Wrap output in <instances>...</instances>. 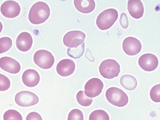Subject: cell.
I'll return each mask as SVG.
<instances>
[{"label":"cell","mask_w":160,"mask_h":120,"mask_svg":"<svg viewBox=\"0 0 160 120\" xmlns=\"http://www.w3.org/2000/svg\"><path fill=\"white\" fill-rule=\"evenodd\" d=\"M50 14V10L48 5L44 2L39 1L31 7L28 14V19L32 24H39L45 22Z\"/></svg>","instance_id":"1"},{"label":"cell","mask_w":160,"mask_h":120,"mask_svg":"<svg viewBox=\"0 0 160 120\" xmlns=\"http://www.w3.org/2000/svg\"><path fill=\"white\" fill-rule=\"evenodd\" d=\"M118 17V13L116 9L114 8L106 9L98 16L96 21V24L101 30L108 29L115 22Z\"/></svg>","instance_id":"2"},{"label":"cell","mask_w":160,"mask_h":120,"mask_svg":"<svg viewBox=\"0 0 160 120\" xmlns=\"http://www.w3.org/2000/svg\"><path fill=\"white\" fill-rule=\"evenodd\" d=\"M106 98L111 104L118 107H123L128 101L127 94L119 88L112 87L108 89L105 93Z\"/></svg>","instance_id":"3"},{"label":"cell","mask_w":160,"mask_h":120,"mask_svg":"<svg viewBox=\"0 0 160 120\" xmlns=\"http://www.w3.org/2000/svg\"><path fill=\"white\" fill-rule=\"evenodd\" d=\"M99 72L104 78L111 79L118 75L120 66L115 60L108 59L103 61L99 67Z\"/></svg>","instance_id":"4"},{"label":"cell","mask_w":160,"mask_h":120,"mask_svg":"<svg viewBox=\"0 0 160 120\" xmlns=\"http://www.w3.org/2000/svg\"><path fill=\"white\" fill-rule=\"evenodd\" d=\"M33 61L40 68L44 69L51 68L54 62V58L50 52L45 50H40L34 54Z\"/></svg>","instance_id":"5"},{"label":"cell","mask_w":160,"mask_h":120,"mask_svg":"<svg viewBox=\"0 0 160 120\" xmlns=\"http://www.w3.org/2000/svg\"><path fill=\"white\" fill-rule=\"evenodd\" d=\"M85 38L86 35L82 32L72 31L64 35L63 42L64 45L68 48H76L83 43Z\"/></svg>","instance_id":"6"},{"label":"cell","mask_w":160,"mask_h":120,"mask_svg":"<svg viewBox=\"0 0 160 120\" xmlns=\"http://www.w3.org/2000/svg\"><path fill=\"white\" fill-rule=\"evenodd\" d=\"M15 101L20 106L28 107L37 104L39 101V98L36 94L32 92L22 91L16 95Z\"/></svg>","instance_id":"7"},{"label":"cell","mask_w":160,"mask_h":120,"mask_svg":"<svg viewBox=\"0 0 160 120\" xmlns=\"http://www.w3.org/2000/svg\"><path fill=\"white\" fill-rule=\"evenodd\" d=\"M103 86V83L100 79L91 78L88 81L85 85V94L89 98L96 97L101 93Z\"/></svg>","instance_id":"8"},{"label":"cell","mask_w":160,"mask_h":120,"mask_svg":"<svg viewBox=\"0 0 160 120\" xmlns=\"http://www.w3.org/2000/svg\"><path fill=\"white\" fill-rule=\"evenodd\" d=\"M0 11L2 15L8 18H13L18 16L21 11L19 4L12 0H8L1 5Z\"/></svg>","instance_id":"9"},{"label":"cell","mask_w":160,"mask_h":120,"mask_svg":"<svg viewBox=\"0 0 160 120\" xmlns=\"http://www.w3.org/2000/svg\"><path fill=\"white\" fill-rule=\"evenodd\" d=\"M122 46L124 52L129 56L135 55L138 53L142 47L139 40L132 37L125 38L123 41Z\"/></svg>","instance_id":"10"},{"label":"cell","mask_w":160,"mask_h":120,"mask_svg":"<svg viewBox=\"0 0 160 120\" xmlns=\"http://www.w3.org/2000/svg\"><path fill=\"white\" fill-rule=\"evenodd\" d=\"M138 63L143 70L148 72L155 70L157 67L158 61V58L154 54L150 53L144 54L139 58Z\"/></svg>","instance_id":"11"},{"label":"cell","mask_w":160,"mask_h":120,"mask_svg":"<svg viewBox=\"0 0 160 120\" xmlns=\"http://www.w3.org/2000/svg\"><path fill=\"white\" fill-rule=\"evenodd\" d=\"M0 67L3 70L12 74H16L21 69V66L18 62L7 56L0 58Z\"/></svg>","instance_id":"12"},{"label":"cell","mask_w":160,"mask_h":120,"mask_svg":"<svg viewBox=\"0 0 160 120\" xmlns=\"http://www.w3.org/2000/svg\"><path fill=\"white\" fill-rule=\"evenodd\" d=\"M75 67V64L72 60L65 59L61 60L58 63L56 66V71L59 75L67 77L73 73Z\"/></svg>","instance_id":"13"},{"label":"cell","mask_w":160,"mask_h":120,"mask_svg":"<svg viewBox=\"0 0 160 120\" xmlns=\"http://www.w3.org/2000/svg\"><path fill=\"white\" fill-rule=\"evenodd\" d=\"M32 43L33 39L31 35L27 32H23L18 36L16 44L19 50L26 52L30 49Z\"/></svg>","instance_id":"14"},{"label":"cell","mask_w":160,"mask_h":120,"mask_svg":"<svg viewBox=\"0 0 160 120\" xmlns=\"http://www.w3.org/2000/svg\"><path fill=\"white\" fill-rule=\"evenodd\" d=\"M23 83L29 87L36 86L39 83L40 77L38 72L33 69H28L25 71L22 76Z\"/></svg>","instance_id":"15"},{"label":"cell","mask_w":160,"mask_h":120,"mask_svg":"<svg viewBox=\"0 0 160 120\" xmlns=\"http://www.w3.org/2000/svg\"><path fill=\"white\" fill-rule=\"evenodd\" d=\"M128 9L130 14L134 18H140L143 15L144 7L143 3L140 0H128Z\"/></svg>","instance_id":"16"},{"label":"cell","mask_w":160,"mask_h":120,"mask_svg":"<svg viewBox=\"0 0 160 120\" xmlns=\"http://www.w3.org/2000/svg\"><path fill=\"white\" fill-rule=\"evenodd\" d=\"M74 3L76 9L84 13L91 12L95 7V3L93 0H74Z\"/></svg>","instance_id":"17"},{"label":"cell","mask_w":160,"mask_h":120,"mask_svg":"<svg viewBox=\"0 0 160 120\" xmlns=\"http://www.w3.org/2000/svg\"><path fill=\"white\" fill-rule=\"evenodd\" d=\"M122 86L125 89L129 90H134L137 86L136 79L130 75H124L122 76L120 79Z\"/></svg>","instance_id":"18"},{"label":"cell","mask_w":160,"mask_h":120,"mask_svg":"<svg viewBox=\"0 0 160 120\" xmlns=\"http://www.w3.org/2000/svg\"><path fill=\"white\" fill-rule=\"evenodd\" d=\"M84 51L85 43L83 42L79 47L68 48L67 53L68 55L71 58L78 59L83 55Z\"/></svg>","instance_id":"19"},{"label":"cell","mask_w":160,"mask_h":120,"mask_svg":"<svg viewBox=\"0 0 160 120\" xmlns=\"http://www.w3.org/2000/svg\"><path fill=\"white\" fill-rule=\"evenodd\" d=\"M76 99L78 102L81 105L88 107L91 105L93 100L92 98L87 97L84 91H80L76 95Z\"/></svg>","instance_id":"20"},{"label":"cell","mask_w":160,"mask_h":120,"mask_svg":"<svg viewBox=\"0 0 160 120\" xmlns=\"http://www.w3.org/2000/svg\"><path fill=\"white\" fill-rule=\"evenodd\" d=\"M89 120H109L108 114L104 110H96L90 114Z\"/></svg>","instance_id":"21"},{"label":"cell","mask_w":160,"mask_h":120,"mask_svg":"<svg viewBox=\"0 0 160 120\" xmlns=\"http://www.w3.org/2000/svg\"><path fill=\"white\" fill-rule=\"evenodd\" d=\"M12 45V41L10 38L5 37L0 38V54L9 50Z\"/></svg>","instance_id":"22"},{"label":"cell","mask_w":160,"mask_h":120,"mask_svg":"<svg viewBox=\"0 0 160 120\" xmlns=\"http://www.w3.org/2000/svg\"><path fill=\"white\" fill-rule=\"evenodd\" d=\"M4 120H22V117L17 111L9 109L6 111L3 116Z\"/></svg>","instance_id":"23"},{"label":"cell","mask_w":160,"mask_h":120,"mask_svg":"<svg viewBox=\"0 0 160 120\" xmlns=\"http://www.w3.org/2000/svg\"><path fill=\"white\" fill-rule=\"evenodd\" d=\"M150 96L151 99L154 102H160V84L156 85L151 89Z\"/></svg>","instance_id":"24"},{"label":"cell","mask_w":160,"mask_h":120,"mask_svg":"<svg viewBox=\"0 0 160 120\" xmlns=\"http://www.w3.org/2000/svg\"><path fill=\"white\" fill-rule=\"evenodd\" d=\"M82 112L78 109L72 110L69 113L68 120H83Z\"/></svg>","instance_id":"25"},{"label":"cell","mask_w":160,"mask_h":120,"mask_svg":"<svg viewBox=\"0 0 160 120\" xmlns=\"http://www.w3.org/2000/svg\"><path fill=\"white\" fill-rule=\"evenodd\" d=\"M9 78L4 75L0 74V91H4L8 89L10 86Z\"/></svg>","instance_id":"26"},{"label":"cell","mask_w":160,"mask_h":120,"mask_svg":"<svg viewBox=\"0 0 160 120\" xmlns=\"http://www.w3.org/2000/svg\"><path fill=\"white\" fill-rule=\"evenodd\" d=\"M120 23L122 27L124 29L127 28L129 23L127 15L125 13H122L120 19Z\"/></svg>","instance_id":"27"},{"label":"cell","mask_w":160,"mask_h":120,"mask_svg":"<svg viewBox=\"0 0 160 120\" xmlns=\"http://www.w3.org/2000/svg\"><path fill=\"white\" fill-rule=\"evenodd\" d=\"M26 120H42L41 115L36 112H32L27 116Z\"/></svg>","instance_id":"28"},{"label":"cell","mask_w":160,"mask_h":120,"mask_svg":"<svg viewBox=\"0 0 160 120\" xmlns=\"http://www.w3.org/2000/svg\"><path fill=\"white\" fill-rule=\"evenodd\" d=\"M3 26L2 22L0 21V33L2 29Z\"/></svg>","instance_id":"29"}]
</instances>
